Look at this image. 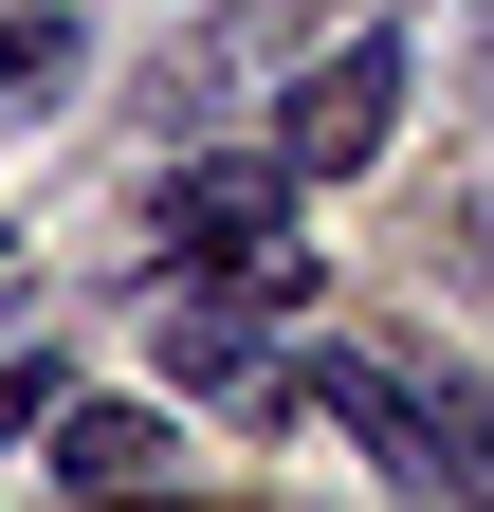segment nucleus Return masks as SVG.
<instances>
[{"label":"nucleus","mask_w":494,"mask_h":512,"mask_svg":"<svg viewBox=\"0 0 494 512\" xmlns=\"http://www.w3.org/2000/svg\"><path fill=\"white\" fill-rule=\"evenodd\" d=\"M293 256H257V275H165L147 293V348H165V384H238V403H293L275 384V330H293Z\"/></svg>","instance_id":"obj_1"},{"label":"nucleus","mask_w":494,"mask_h":512,"mask_svg":"<svg viewBox=\"0 0 494 512\" xmlns=\"http://www.w3.org/2000/svg\"><path fill=\"white\" fill-rule=\"evenodd\" d=\"M385 128H403V37H348L330 74H293L275 165H293V183H348V165H385Z\"/></svg>","instance_id":"obj_2"},{"label":"nucleus","mask_w":494,"mask_h":512,"mask_svg":"<svg viewBox=\"0 0 494 512\" xmlns=\"http://www.w3.org/2000/svg\"><path fill=\"white\" fill-rule=\"evenodd\" d=\"M165 238H183V275H257V256H293V165H275V147L183 165V183H165Z\"/></svg>","instance_id":"obj_3"},{"label":"nucleus","mask_w":494,"mask_h":512,"mask_svg":"<svg viewBox=\"0 0 494 512\" xmlns=\"http://www.w3.org/2000/svg\"><path fill=\"white\" fill-rule=\"evenodd\" d=\"M275 384H293V403H330V421H348V439H366L403 494H440V421L403 403V366H385V348H293Z\"/></svg>","instance_id":"obj_4"},{"label":"nucleus","mask_w":494,"mask_h":512,"mask_svg":"<svg viewBox=\"0 0 494 512\" xmlns=\"http://www.w3.org/2000/svg\"><path fill=\"white\" fill-rule=\"evenodd\" d=\"M183 458V421H147V403H55V476L74 494H147Z\"/></svg>","instance_id":"obj_5"},{"label":"nucleus","mask_w":494,"mask_h":512,"mask_svg":"<svg viewBox=\"0 0 494 512\" xmlns=\"http://www.w3.org/2000/svg\"><path fill=\"white\" fill-rule=\"evenodd\" d=\"M74 74H92V37L55 19V0H37V19H0V128H19V110H55Z\"/></svg>","instance_id":"obj_6"},{"label":"nucleus","mask_w":494,"mask_h":512,"mask_svg":"<svg viewBox=\"0 0 494 512\" xmlns=\"http://www.w3.org/2000/svg\"><path fill=\"white\" fill-rule=\"evenodd\" d=\"M55 403H74V366H55V348H0V439H37Z\"/></svg>","instance_id":"obj_7"},{"label":"nucleus","mask_w":494,"mask_h":512,"mask_svg":"<svg viewBox=\"0 0 494 512\" xmlns=\"http://www.w3.org/2000/svg\"><path fill=\"white\" fill-rule=\"evenodd\" d=\"M440 494L494 512V403H476V384H458V421H440Z\"/></svg>","instance_id":"obj_8"},{"label":"nucleus","mask_w":494,"mask_h":512,"mask_svg":"<svg viewBox=\"0 0 494 512\" xmlns=\"http://www.w3.org/2000/svg\"><path fill=\"white\" fill-rule=\"evenodd\" d=\"M0 256H19V238H0Z\"/></svg>","instance_id":"obj_9"}]
</instances>
